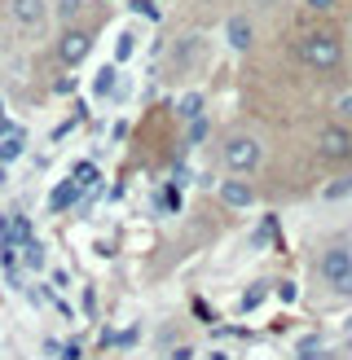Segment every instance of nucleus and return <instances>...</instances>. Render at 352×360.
<instances>
[{"mask_svg": "<svg viewBox=\"0 0 352 360\" xmlns=\"http://www.w3.org/2000/svg\"><path fill=\"white\" fill-rule=\"evenodd\" d=\"M339 119H352V97H344V101H339Z\"/></svg>", "mask_w": 352, "mask_h": 360, "instance_id": "obj_17", "label": "nucleus"}, {"mask_svg": "<svg viewBox=\"0 0 352 360\" xmlns=\"http://www.w3.org/2000/svg\"><path fill=\"white\" fill-rule=\"evenodd\" d=\"M203 136H207V119H189V128H185V146H199Z\"/></svg>", "mask_w": 352, "mask_h": 360, "instance_id": "obj_11", "label": "nucleus"}, {"mask_svg": "<svg viewBox=\"0 0 352 360\" xmlns=\"http://www.w3.org/2000/svg\"><path fill=\"white\" fill-rule=\"evenodd\" d=\"M88 53H93V31H84V27H70L58 35V62L62 66H84L88 62Z\"/></svg>", "mask_w": 352, "mask_h": 360, "instance_id": "obj_6", "label": "nucleus"}, {"mask_svg": "<svg viewBox=\"0 0 352 360\" xmlns=\"http://www.w3.org/2000/svg\"><path fill=\"white\" fill-rule=\"evenodd\" d=\"M75 198H80V180H62V185L49 193V207L53 211H66V207H75Z\"/></svg>", "mask_w": 352, "mask_h": 360, "instance_id": "obj_9", "label": "nucleus"}, {"mask_svg": "<svg viewBox=\"0 0 352 360\" xmlns=\"http://www.w3.org/2000/svg\"><path fill=\"white\" fill-rule=\"evenodd\" d=\"M225 40H229V49L246 53V49H251V22H246V18H229V27H225Z\"/></svg>", "mask_w": 352, "mask_h": 360, "instance_id": "obj_8", "label": "nucleus"}, {"mask_svg": "<svg viewBox=\"0 0 352 360\" xmlns=\"http://www.w3.org/2000/svg\"><path fill=\"white\" fill-rule=\"evenodd\" d=\"M132 49H137V35H132V31H123V35H119L115 58H119V62H128V58H132Z\"/></svg>", "mask_w": 352, "mask_h": 360, "instance_id": "obj_13", "label": "nucleus"}, {"mask_svg": "<svg viewBox=\"0 0 352 360\" xmlns=\"http://www.w3.org/2000/svg\"><path fill=\"white\" fill-rule=\"evenodd\" d=\"M299 356H322L326 352V343H322V338H299V347H295Z\"/></svg>", "mask_w": 352, "mask_h": 360, "instance_id": "obj_14", "label": "nucleus"}, {"mask_svg": "<svg viewBox=\"0 0 352 360\" xmlns=\"http://www.w3.org/2000/svg\"><path fill=\"white\" fill-rule=\"evenodd\" d=\"M23 150H27V136H23V132H9L5 141H0V163H13V158H23Z\"/></svg>", "mask_w": 352, "mask_h": 360, "instance_id": "obj_10", "label": "nucleus"}, {"mask_svg": "<svg viewBox=\"0 0 352 360\" xmlns=\"http://www.w3.org/2000/svg\"><path fill=\"white\" fill-rule=\"evenodd\" d=\"M304 5H308L313 13H330L334 5H339V0H304Z\"/></svg>", "mask_w": 352, "mask_h": 360, "instance_id": "obj_16", "label": "nucleus"}, {"mask_svg": "<svg viewBox=\"0 0 352 360\" xmlns=\"http://www.w3.org/2000/svg\"><path fill=\"white\" fill-rule=\"evenodd\" d=\"M317 268H322L326 285H334L339 295H352V250L348 246H330L322 259H317Z\"/></svg>", "mask_w": 352, "mask_h": 360, "instance_id": "obj_5", "label": "nucleus"}, {"mask_svg": "<svg viewBox=\"0 0 352 360\" xmlns=\"http://www.w3.org/2000/svg\"><path fill=\"white\" fill-rule=\"evenodd\" d=\"M84 0H58V18H75Z\"/></svg>", "mask_w": 352, "mask_h": 360, "instance_id": "obj_15", "label": "nucleus"}, {"mask_svg": "<svg viewBox=\"0 0 352 360\" xmlns=\"http://www.w3.org/2000/svg\"><path fill=\"white\" fill-rule=\"evenodd\" d=\"M317 158H326V163H348L352 158V128L339 119H330L322 132H317Z\"/></svg>", "mask_w": 352, "mask_h": 360, "instance_id": "obj_4", "label": "nucleus"}, {"mask_svg": "<svg viewBox=\"0 0 352 360\" xmlns=\"http://www.w3.org/2000/svg\"><path fill=\"white\" fill-rule=\"evenodd\" d=\"M295 58H299V66L317 70V75L334 70V66L344 62V40H339V31H334V27H308V31H299V35H295Z\"/></svg>", "mask_w": 352, "mask_h": 360, "instance_id": "obj_1", "label": "nucleus"}, {"mask_svg": "<svg viewBox=\"0 0 352 360\" xmlns=\"http://www.w3.org/2000/svg\"><path fill=\"white\" fill-rule=\"evenodd\" d=\"M220 198H225L229 207H238V211H246V207H256V189L246 185L242 176H234V172L225 176V185H220Z\"/></svg>", "mask_w": 352, "mask_h": 360, "instance_id": "obj_7", "label": "nucleus"}, {"mask_svg": "<svg viewBox=\"0 0 352 360\" xmlns=\"http://www.w3.org/2000/svg\"><path fill=\"white\" fill-rule=\"evenodd\" d=\"M264 141L260 136H251V132H234L225 141V150H220V158H225V172H234V176H256L260 167H264Z\"/></svg>", "mask_w": 352, "mask_h": 360, "instance_id": "obj_2", "label": "nucleus"}, {"mask_svg": "<svg viewBox=\"0 0 352 360\" xmlns=\"http://www.w3.org/2000/svg\"><path fill=\"white\" fill-rule=\"evenodd\" d=\"M0 180H5V163H0Z\"/></svg>", "mask_w": 352, "mask_h": 360, "instance_id": "obj_18", "label": "nucleus"}, {"mask_svg": "<svg viewBox=\"0 0 352 360\" xmlns=\"http://www.w3.org/2000/svg\"><path fill=\"white\" fill-rule=\"evenodd\" d=\"M348 193H352V176L330 180V185H326V198H330V202H334V198H348Z\"/></svg>", "mask_w": 352, "mask_h": 360, "instance_id": "obj_12", "label": "nucleus"}, {"mask_svg": "<svg viewBox=\"0 0 352 360\" xmlns=\"http://www.w3.org/2000/svg\"><path fill=\"white\" fill-rule=\"evenodd\" d=\"M9 18L23 40H44L49 35V22H53V9L49 0H9Z\"/></svg>", "mask_w": 352, "mask_h": 360, "instance_id": "obj_3", "label": "nucleus"}]
</instances>
